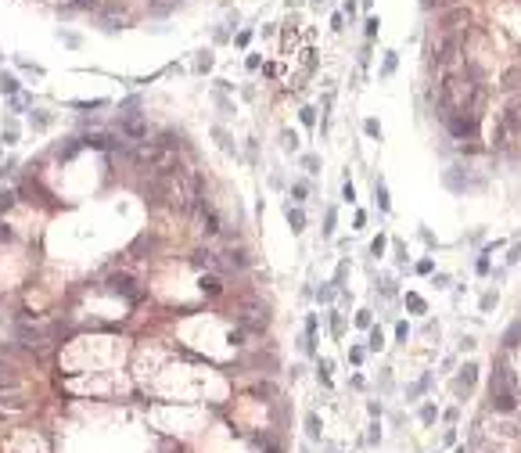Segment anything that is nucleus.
Instances as JSON below:
<instances>
[{
	"label": "nucleus",
	"instance_id": "nucleus-1",
	"mask_svg": "<svg viewBox=\"0 0 521 453\" xmlns=\"http://www.w3.org/2000/svg\"><path fill=\"white\" fill-rule=\"evenodd\" d=\"M432 54H435V65H446L449 58L456 54V36H442V40L435 43V51H432Z\"/></svg>",
	"mask_w": 521,
	"mask_h": 453
},
{
	"label": "nucleus",
	"instance_id": "nucleus-2",
	"mask_svg": "<svg viewBox=\"0 0 521 453\" xmlns=\"http://www.w3.org/2000/svg\"><path fill=\"white\" fill-rule=\"evenodd\" d=\"M474 378H478V367H474V364H464L460 378H456V392H467V388L474 385Z\"/></svg>",
	"mask_w": 521,
	"mask_h": 453
},
{
	"label": "nucleus",
	"instance_id": "nucleus-3",
	"mask_svg": "<svg viewBox=\"0 0 521 453\" xmlns=\"http://www.w3.org/2000/svg\"><path fill=\"white\" fill-rule=\"evenodd\" d=\"M514 392H500V396H493V410H500V414H511L514 410Z\"/></svg>",
	"mask_w": 521,
	"mask_h": 453
},
{
	"label": "nucleus",
	"instance_id": "nucleus-4",
	"mask_svg": "<svg viewBox=\"0 0 521 453\" xmlns=\"http://www.w3.org/2000/svg\"><path fill=\"white\" fill-rule=\"evenodd\" d=\"M122 130H126V137H133V141H141L144 133H148V126L137 123V119H126V123H122Z\"/></svg>",
	"mask_w": 521,
	"mask_h": 453
},
{
	"label": "nucleus",
	"instance_id": "nucleus-5",
	"mask_svg": "<svg viewBox=\"0 0 521 453\" xmlns=\"http://www.w3.org/2000/svg\"><path fill=\"white\" fill-rule=\"evenodd\" d=\"M220 288H223V284H220L216 274H205V277H202V292H205V295H220Z\"/></svg>",
	"mask_w": 521,
	"mask_h": 453
},
{
	"label": "nucleus",
	"instance_id": "nucleus-6",
	"mask_svg": "<svg viewBox=\"0 0 521 453\" xmlns=\"http://www.w3.org/2000/svg\"><path fill=\"white\" fill-rule=\"evenodd\" d=\"M460 22H467V11H464V7H456V11H449V14H446V25H442V29H456Z\"/></svg>",
	"mask_w": 521,
	"mask_h": 453
},
{
	"label": "nucleus",
	"instance_id": "nucleus-7",
	"mask_svg": "<svg viewBox=\"0 0 521 453\" xmlns=\"http://www.w3.org/2000/svg\"><path fill=\"white\" fill-rule=\"evenodd\" d=\"M288 223H291V230H295V234H298V230H302V226H305V216L298 213V209H291V205H288Z\"/></svg>",
	"mask_w": 521,
	"mask_h": 453
},
{
	"label": "nucleus",
	"instance_id": "nucleus-8",
	"mask_svg": "<svg viewBox=\"0 0 521 453\" xmlns=\"http://www.w3.org/2000/svg\"><path fill=\"white\" fill-rule=\"evenodd\" d=\"M428 385H432V374H424V378H421V381H417V385H413V388H406V399H413V396H421V392H424Z\"/></svg>",
	"mask_w": 521,
	"mask_h": 453
},
{
	"label": "nucleus",
	"instance_id": "nucleus-9",
	"mask_svg": "<svg viewBox=\"0 0 521 453\" xmlns=\"http://www.w3.org/2000/svg\"><path fill=\"white\" fill-rule=\"evenodd\" d=\"M507 130H521V108H507Z\"/></svg>",
	"mask_w": 521,
	"mask_h": 453
},
{
	"label": "nucleus",
	"instance_id": "nucleus-10",
	"mask_svg": "<svg viewBox=\"0 0 521 453\" xmlns=\"http://www.w3.org/2000/svg\"><path fill=\"white\" fill-rule=\"evenodd\" d=\"M305 432H309V439H320V421H316V414L305 417Z\"/></svg>",
	"mask_w": 521,
	"mask_h": 453
},
{
	"label": "nucleus",
	"instance_id": "nucleus-11",
	"mask_svg": "<svg viewBox=\"0 0 521 453\" xmlns=\"http://www.w3.org/2000/svg\"><path fill=\"white\" fill-rule=\"evenodd\" d=\"M435 417H439V410H435L432 403H424V406H421V421H424V425H432Z\"/></svg>",
	"mask_w": 521,
	"mask_h": 453
},
{
	"label": "nucleus",
	"instance_id": "nucleus-12",
	"mask_svg": "<svg viewBox=\"0 0 521 453\" xmlns=\"http://www.w3.org/2000/svg\"><path fill=\"white\" fill-rule=\"evenodd\" d=\"M176 4H180V0H151V11L162 14V11H169V7H176Z\"/></svg>",
	"mask_w": 521,
	"mask_h": 453
},
{
	"label": "nucleus",
	"instance_id": "nucleus-13",
	"mask_svg": "<svg viewBox=\"0 0 521 453\" xmlns=\"http://www.w3.org/2000/svg\"><path fill=\"white\" fill-rule=\"evenodd\" d=\"M374 194H377L381 209H388V194H385V184H374Z\"/></svg>",
	"mask_w": 521,
	"mask_h": 453
},
{
	"label": "nucleus",
	"instance_id": "nucleus-14",
	"mask_svg": "<svg viewBox=\"0 0 521 453\" xmlns=\"http://www.w3.org/2000/svg\"><path fill=\"white\" fill-rule=\"evenodd\" d=\"M381 345H385V335L374 327V331H371V349H381Z\"/></svg>",
	"mask_w": 521,
	"mask_h": 453
},
{
	"label": "nucleus",
	"instance_id": "nucleus-15",
	"mask_svg": "<svg viewBox=\"0 0 521 453\" xmlns=\"http://www.w3.org/2000/svg\"><path fill=\"white\" fill-rule=\"evenodd\" d=\"M363 130H367V133H371V137H381V126L374 123V119H367V126H363Z\"/></svg>",
	"mask_w": 521,
	"mask_h": 453
},
{
	"label": "nucleus",
	"instance_id": "nucleus-16",
	"mask_svg": "<svg viewBox=\"0 0 521 453\" xmlns=\"http://www.w3.org/2000/svg\"><path fill=\"white\" fill-rule=\"evenodd\" d=\"M0 90H7V94H14V79H11V76H0Z\"/></svg>",
	"mask_w": 521,
	"mask_h": 453
},
{
	"label": "nucleus",
	"instance_id": "nucleus-17",
	"mask_svg": "<svg viewBox=\"0 0 521 453\" xmlns=\"http://www.w3.org/2000/svg\"><path fill=\"white\" fill-rule=\"evenodd\" d=\"M406 302H410V309H417V313H424V302H421L417 295H406Z\"/></svg>",
	"mask_w": 521,
	"mask_h": 453
},
{
	"label": "nucleus",
	"instance_id": "nucleus-18",
	"mask_svg": "<svg viewBox=\"0 0 521 453\" xmlns=\"http://www.w3.org/2000/svg\"><path fill=\"white\" fill-rule=\"evenodd\" d=\"M342 198H345V202H352V198H356V191H352V184H345V187H342Z\"/></svg>",
	"mask_w": 521,
	"mask_h": 453
},
{
	"label": "nucleus",
	"instance_id": "nucleus-19",
	"mask_svg": "<svg viewBox=\"0 0 521 453\" xmlns=\"http://www.w3.org/2000/svg\"><path fill=\"white\" fill-rule=\"evenodd\" d=\"M75 4H79V7H94L97 0H75Z\"/></svg>",
	"mask_w": 521,
	"mask_h": 453
},
{
	"label": "nucleus",
	"instance_id": "nucleus-20",
	"mask_svg": "<svg viewBox=\"0 0 521 453\" xmlns=\"http://www.w3.org/2000/svg\"><path fill=\"white\" fill-rule=\"evenodd\" d=\"M456 453H467V446H456Z\"/></svg>",
	"mask_w": 521,
	"mask_h": 453
}]
</instances>
